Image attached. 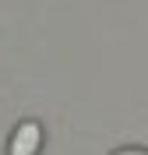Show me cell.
I'll return each mask as SVG.
<instances>
[{
    "instance_id": "cell-1",
    "label": "cell",
    "mask_w": 148,
    "mask_h": 155,
    "mask_svg": "<svg viewBox=\"0 0 148 155\" xmlns=\"http://www.w3.org/2000/svg\"><path fill=\"white\" fill-rule=\"evenodd\" d=\"M39 145H42V127L35 120H25L11 137V155H35Z\"/></svg>"
},
{
    "instance_id": "cell-2",
    "label": "cell",
    "mask_w": 148,
    "mask_h": 155,
    "mask_svg": "<svg viewBox=\"0 0 148 155\" xmlns=\"http://www.w3.org/2000/svg\"><path fill=\"white\" fill-rule=\"evenodd\" d=\"M117 155H148L145 148H123V152H117Z\"/></svg>"
}]
</instances>
